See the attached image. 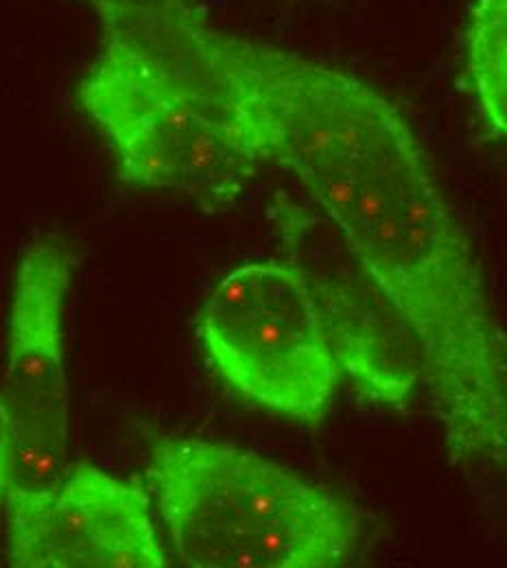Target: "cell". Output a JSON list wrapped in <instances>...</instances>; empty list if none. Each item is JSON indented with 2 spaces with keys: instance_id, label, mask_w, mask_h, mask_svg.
<instances>
[{
  "instance_id": "obj_7",
  "label": "cell",
  "mask_w": 507,
  "mask_h": 568,
  "mask_svg": "<svg viewBox=\"0 0 507 568\" xmlns=\"http://www.w3.org/2000/svg\"><path fill=\"white\" fill-rule=\"evenodd\" d=\"M466 71L484 121L507 141V0H477L466 31Z\"/></svg>"
},
{
  "instance_id": "obj_6",
  "label": "cell",
  "mask_w": 507,
  "mask_h": 568,
  "mask_svg": "<svg viewBox=\"0 0 507 568\" xmlns=\"http://www.w3.org/2000/svg\"><path fill=\"white\" fill-rule=\"evenodd\" d=\"M9 560L18 568L166 567L145 493L90 464L69 470L33 518L9 527Z\"/></svg>"
},
{
  "instance_id": "obj_3",
  "label": "cell",
  "mask_w": 507,
  "mask_h": 568,
  "mask_svg": "<svg viewBox=\"0 0 507 568\" xmlns=\"http://www.w3.org/2000/svg\"><path fill=\"white\" fill-rule=\"evenodd\" d=\"M146 475L184 567H339L362 542L353 503L234 444L155 435Z\"/></svg>"
},
{
  "instance_id": "obj_4",
  "label": "cell",
  "mask_w": 507,
  "mask_h": 568,
  "mask_svg": "<svg viewBox=\"0 0 507 568\" xmlns=\"http://www.w3.org/2000/svg\"><path fill=\"white\" fill-rule=\"evenodd\" d=\"M202 348L245 400L304 425L333 407L339 361L315 286L295 263H247L219 281L197 313Z\"/></svg>"
},
{
  "instance_id": "obj_5",
  "label": "cell",
  "mask_w": 507,
  "mask_h": 568,
  "mask_svg": "<svg viewBox=\"0 0 507 568\" xmlns=\"http://www.w3.org/2000/svg\"><path fill=\"white\" fill-rule=\"evenodd\" d=\"M71 270V254L51 239L29 245L18 265L2 394L16 439L9 527L33 518L67 477L69 378L62 320Z\"/></svg>"
},
{
  "instance_id": "obj_8",
  "label": "cell",
  "mask_w": 507,
  "mask_h": 568,
  "mask_svg": "<svg viewBox=\"0 0 507 568\" xmlns=\"http://www.w3.org/2000/svg\"><path fill=\"white\" fill-rule=\"evenodd\" d=\"M16 470V439L4 400L0 396V505L9 497Z\"/></svg>"
},
{
  "instance_id": "obj_1",
  "label": "cell",
  "mask_w": 507,
  "mask_h": 568,
  "mask_svg": "<svg viewBox=\"0 0 507 568\" xmlns=\"http://www.w3.org/2000/svg\"><path fill=\"white\" fill-rule=\"evenodd\" d=\"M267 162L331 221L412 356L453 466L507 481V333L409 119L355 74L227 29Z\"/></svg>"
},
{
  "instance_id": "obj_2",
  "label": "cell",
  "mask_w": 507,
  "mask_h": 568,
  "mask_svg": "<svg viewBox=\"0 0 507 568\" xmlns=\"http://www.w3.org/2000/svg\"><path fill=\"white\" fill-rule=\"evenodd\" d=\"M101 51L77 97L110 144L119 178L230 209L267 155L230 74L206 49L200 0H85Z\"/></svg>"
}]
</instances>
